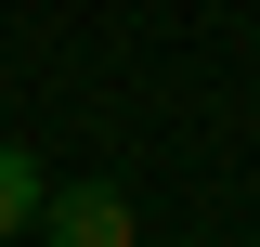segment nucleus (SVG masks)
Segmentation results:
<instances>
[{
    "mask_svg": "<svg viewBox=\"0 0 260 247\" xmlns=\"http://www.w3.org/2000/svg\"><path fill=\"white\" fill-rule=\"evenodd\" d=\"M13 247H39V234H13Z\"/></svg>",
    "mask_w": 260,
    "mask_h": 247,
    "instance_id": "obj_3",
    "label": "nucleus"
},
{
    "mask_svg": "<svg viewBox=\"0 0 260 247\" xmlns=\"http://www.w3.org/2000/svg\"><path fill=\"white\" fill-rule=\"evenodd\" d=\"M39 195H52V182H39V156H26V143H0V247L39 221Z\"/></svg>",
    "mask_w": 260,
    "mask_h": 247,
    "instance_id": "obj_2",
    "label": "nucleus"
},
{
    "mask_svg": "<svg viewBox=\"0 0 260 247\" xmlns=\"http://www.w3.org/2000/svg\"><path fill=\"white\" fill-rule=\"evenodd\" d=\"M26 234H39V247H130L143 221H130V195H117V182H52Z\"/></svg>",
    "mask_w": 260,
    "mask_h": 247,
    "instance_id": "obj_1",
    "label": "nucleus"
}]
</instances>
